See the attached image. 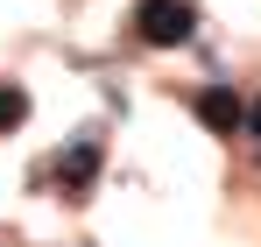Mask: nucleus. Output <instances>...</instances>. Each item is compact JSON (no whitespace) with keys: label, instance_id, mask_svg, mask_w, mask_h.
<instances>
[{"label":"nucleus","instance_id":"obj_3","mask_svg":"<svg viewBox=\"0 0 261 247\" xmlns=\"http://www.w3.org/2000/svg\"><path fill=\"white\" fill-rule=\"evenodd\" d=\"M240 113H247V106H240L226 85H205V92H198V120L212 127V134H240Z\"/></svg>","mask_w":261,"mask_h":247},{"label":"nucleus","instance_id":"obj_5","mask_svg":"<svg viewBox=\"0 0 261 247\" xmlns=\"http://www.w3.org/2000/svg\"><path fill=\"white\" fill-rule=\"evenodd\" d=\"M240 127H247V134H254V141H261V99H254V106H247V113H240Z\"/></svg>","mask_w":261,"mask_h":247},{"label":"nucleus","instance_id":"obj_2","mask_svg":"<svg viewBox=\"0 0 261 247\" xmlns=\"http://www.w3.org/2000/svg\"><path fill=\"white\" fill-rule=\"evenodd\" d=\"M99 163H106V156H99V134H78V141L57 156V184H64L71 198H85V191H92V177H99Z\"/></svg>","mask_w":261,"mask_h":247},{"label":"nucleus","instance_id":"obj_1","mask_svg":"<svg viewBox=\"0 0 261 247\" xmlns=\"http://www.w3.org/2000/svg\"><path fill=\"white\" fill-rule=\"evenodd\" d=\"M198 29V7L191 0H134V36L148 50H184Z\"/></svg>","mask_w":261,"mask_h":247},{"label":"nucleus","instance_id":"obj_4","mask_svg":"<svg viewBox=\"0 0 261 247\" xmlns=\"http://www.w3.org/2000/svg\"><path fill=\"white\" fill-rule=\"evenodd\" d=\"M21 120H29V92L21 85H0V134H14Z\"/></svg>","mask_w":261,"mask_h":247}]
</instances>
